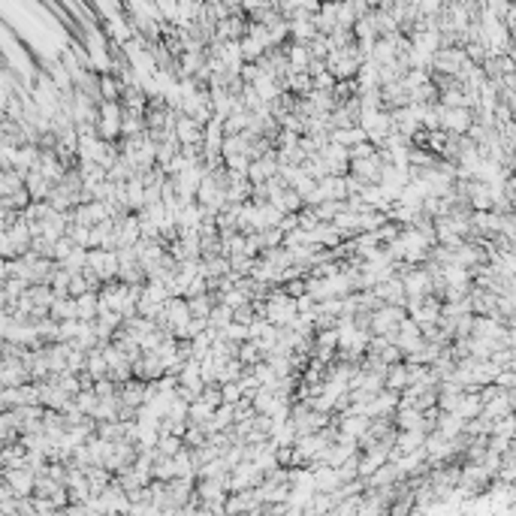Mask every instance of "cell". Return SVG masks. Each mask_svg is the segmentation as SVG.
I'll return each mask as SVG.
<instances>
[{"label":"cell","instance_id":"obj_21","mask_svg":"<svg viewBox=\"0 0 516 516\" xmlns=\"http://www.w3.org/2000/svg\"><path fill=\"white\" fill-rule=\"evenodd\" d=\"M100 103H121V82L112 73L100 75Z\"/></svg>","mask_w":516,"mask_h":516},{"label":"cell","instance_id":"obj_6","mask_svg":"<svg viewBox=\"0 0 516 516\" xmlns=\"http://www.w3.org/2000/svg\"><path fill=\"white\" fill-rule=\"evenodd\" d=\"M163 374H167V366H163V359L157 354H139V359L133 362V377L142 384H154Z\"/></svg>","mask_w":516,"mask_h":516},{"label":"cell","instance_id":"obj_10","mask_svg":"<svg viewBox=\"0 0 516 516\" xmlns=\"http://www.w3.org/2000/svg\"><path fill=\"white\" fill-rule=\"evenodd\" d=\"M4 483L16 498H28V495H33L36 474L28 468H12V471H4Z\"/></svg>","mask_w":516,"mask_h":516},{"label":"cell","instance_id":"obj_11","mask_svg":"<svg viewBox=\"0 0 516 516\" xmlns=\"http://www.w3.org/2000/svg\"><path fill=\"white\" fill-rule=\"evenodd\" d=\"M381 169H384V157H381V151H377V154L369 157V160H354V163H350L347 175H354V179H359L362 184H377V179H381Z\"/></svg>","mask_w":516,"mask_h":516},{"label":"cell","instance_id":"obj_22","mask_svg":"<svg viewBox=\"0 0 516 516\" xmlns=\"http://www.w3.org/2000/svg\"><path fill=\"white\" fill-rule=\"evenodd\" d=\"M48 317H52L55 323H60V320H73L75 317V299H55L52 305H48Z\"/></svg>","mask_w":516,"mask_h":516},{"label":"cell","instance_id":"obj_5","mask_svg":"<svg viewBox=\"0 0 516 516\" xmlns=\"http://www.w3.org/2000/svg\"><path fill=\"white\" fill-rule=\"evenodd\" d=\"M408 314L405 308H393V305H381L369 314V332L372 335H396V326L405 320Z\"/></svg>","mask_w":516,"mask_h":516},{"label":"cell","instance_id":"obj_20","mask_svg":"<svg viewBox=\"0 0 516 516\" xmlns=\"http://www.w3.org/2000/svg\"><path fill=\"white\" fill-rule=\"evenodd\" d=\"M184 302H187V311H191V317H196V320H206L209 314H211V308L218 305V299L211 296V293L194 296V299H184Z\"/></svg>","mask_w":516,"mask_h":516},{"label":"cell","instance_id":"obj_32","mask_svg":"<svg viewBox=\"0 0 516 516\" xmlns=\"http://www.w3.org/2000/svg\"><path fill=\"white\" fill-rule=\"evenodd\" d=\"M4 136H6V115L0 112V139H4Z\"/></svg>","mask_w":516,"mask_h":516},{"label":"cell","instance_id":"obj_15","mask_svg":"<svg viewBox=\"0 0 516 516\" xmlns=\"http://www.w3.org/2000/svg\"><path fill=\"white\" fill-rule=\"evenodd\" d=\"M384 389H389V393H405V389H408V366H405V362L386 366V372H384Z\"/></svg>","mask_w":516,"mask_h":516},{"label":"cell","instance_id":"obj_14","mask_svg":"<svg viewBox=\"0 0 516 516\" xmlns=\"http://www.w3.org/2000/svg\"><path fill=\"white\" fill-rule=\"evenodd\" d=\"M480 396L477 393H462L459 399H456V408H453V417H459L462 423H468V420H474V417H480Z\"/></svg>","mask_w":516,"mask_h":516},{"label":"cell","instance_id":"obj_24","mask_svg":"<svg viewBox=\"0 0 516 516\" xmlns=\"http://www.w3.org/2000/svg\"><path fill=\"white\" fill-rule=\"evenodd\" d=\"M230 323H233V311L223 308V305H215V308H211V314L206 317V326H209V330H215V332L226 330Z\"/></svg>","mask_w":516,"mask_h":516},{"label":"cell","instance_id":"obj_30","mask_svg":"<svg viewBox=\"0 0 516 516\" xmlns=\"http://www.w3.org/2000/svg\"><path fill=\"white\" fill-rule=\"evenodd\" d=\"M218 386H221L223 405H236V401H242V386L238 384H218Z\"/></svg>","mask_w":516,"mask_h":516},{"label":"cell","instance_id":"obj_23","mask_svg":"<svg viewBox=\"0 0 516 516\" xmlns=\"http://www.w3.org/2000/svg\"><path fill=\"white\" fill-rule=\"evenodd\" d=\"M236 359L242 362L245 369H251V366H257V362H263V354H260L257 342H245V344H238V347H236Z\"/></svg>","mask_w":516,"mask_h":516},{"label":"cell","instance_id":"obj_18","mask_svg":"<svg viewBox=\"0 0 516 516\" xmlns=\"http://www.w3.org/2000/svg\"><path fill=\"white\" fill-rule=\"evenodd\" d=\"M184 450L181 444V438L179 435H167V432H157V444H154V453L163 459H172V456H179V453Z\"/></svg>","mask_w":516,"mask_h":516},{"label":"cell","instance_id":"obj_31","mask_svg":"<svg viewBox=\"0 0 516 516\" xmlns=\"http://www.w3.org/2000/svg\"><path fill=\"white\" fill-rule=\"evenodd\" d=\"M209 293V281L203 278V275H196V278L187 284V290H184V299H194V296H203Z\"/></svg>","mask_w":516,"mask_h":516},{"label":"cell","instance_id":"obj_12","mask_svg":"<svg viewBox=\"0 0 516 516\" xmlns=\"http://www.w3.org/2000/svg\"><path fill=\"white\" fill-rule=\"evenodd\" d=\"M145 393H148V384H142V381H136V377H130V381H124V384L118 386V405H121V408H130V411L142 408V405H145Z\"/></svg>","mask_w":516,"mask_h":516},{"label":"cell","instance_id":"obj_19","mask_svg":"<svg viewBox=\"0 0 516 516\" xmlns=\"http://www.w3.org/2000/svg\"><path fill=\"white\" fill-rule=\"evenodd\" d=\"M330 142L342 145V148H354L359 142H366V133L362 127H344V130H330Z\"/></svg>","mask_w":516,"mask_h":516},{"label":"cell","instance_id":"obj_2","mask_svg":"<svg viewBox=\"0 0 516 516\" xmlns=\"http://www.w3.org/2000/svg\"><path fill=\"white\" fill-rule=\"evenodd\" d=\"M399 281L408 299L432 296V272L426 266H401L399 263Z\"/></svg>","mask_w":516,"mask_h":516},{"label":"cell","instance_id":"obj_25","mask_svg":"<svg viewBox=\"0 0 516 516\" xmlns=\"http://www.w3.org/2000/svg\"><path fill=\"white\" fill-rule=\"evenodd\" d=\"M257 245H260V254L263 251H275V248H281L284 245V233L275 226V230H263L257 233Z\"/></svg>","mask_w":516,"mask_h":516},{"label":"cell","instance_id":"obj_17","mask_svg":"<svg viewBox=\"0 0 516 516\" xmlns=\"http://www.w3.org/2000/svg\"><path fill=\"white\" fill-rule=\"evenodd\" d=\"M284 58H287V67H290V73H305L308 64H311L308 48L299 46V43H287L284 46Z\"/></svg>","mask_w":516,"mask_h":516},{"label":"cell","instance_id":"obj_16","mask_svg":"<svg viewBox=\"0 0 516 516\" xmlns=\"http://www.w3.org/2000/svg\"><path fill=\"white\" fill-rule=\"evenodd\" d=\"M97 311H100V299L94 290H88L82 296H75V320H82V323H94L97 317Z\"/></svg>","mask_w":516,"mask_h":516},{"label":"cell","instance_id":"obj_26","mask_svg":"<svg viewBox=\"0 0 516 516\" xmlns=\"http://www.w3.org/2000/svg\"><path fill=\"white\" fill-rule=\"evenodd\" d=\"M489 438H505V441H513V414L510 417L495 420L493 429H489Z\"/></svg>","mask_w":516,"mask_h":516},{"label":"cell","instance_id":"obj_4","mask_svg":"<svg viewBox=\"0 0 516 516\" xmlns=\"http://www.w3.org/2000/svg\"><path fill=\"white\" fill-rule=\"evenodd\" d=\"M97 136L118 142L121 136V103H97Z\"/></svg>","mask_w":516,"mask_h":516},{"label":"cell","instance_id":"obj_29","mask_svg":"<svg viewBox=\"0 0 516 516\" xmlns=\"http://www.w3.org/2000/svg\"><path fill=\"white\" fill-rule=\"evenodd\" d=\"M374 154H377V148H374L372 142H359V145H354V148H347L350 163H354V160H369V157H374Z\"/></svg>","mask_w":516,"mask_h":516},{"label":"cell","instance_id":"obj_3","mask_svg":"<svg viewBox=\"0 0 516 516\" xmlns=\"http://www.w3.org/2000/svg\"><path fill=\"white\" fill-rule=\"evenodd\" d=\"M85 272H91L100 284L115 281V275H118V257H115V251L91 248V251H88V260H85Z\"/></svg>","mask_w":516,"mask_h":516},{"label":"cell","instance_id":"obj_28","mask_svg":"<svg viewBox=\"0 0 516 516\" xmlns=\"http://www.w3.org/2000/svg\"><path fill=\"white\" fill-rule=\"evenodd\" d=\"M199 401H206L209 408H221V405H223V399H221V386H218V384H206V386H203V393H199Z\"/></svg>","mask_w":516,"mask_h":516},{"label":"cell","instance_id":"obj_27","mask_svg":"<svg viewBox=\"0 0 516 516\" xmlns=\"http://www.w3.org/2000/svg\"><path fill=\"white\" fill-rule=\"evenodd\" d=\"M342 209H344V203H320V206H314V215H317L320 223H330Z\"/></svg>","mask_w":516,"mask_h":516},{"label":"cell","instance_id":"obj_9","mask_svg":"<svg viewBox=\"0 0 516 516\" xmlns=\"http://www.w3.org/2000/svg\"><path fill=\"white\" fill-rule=\"evenodd\" d=\"M474 124V112L468 109H441V130L447 136H465Z\"/></svg>","mask_w":516,"mask_h":516},{"label":"cell","instance_id":"obj_13","mask_svg":"<svg viewBox=\"0 0 516 516\" xmlns=\"http://www.w3.org/2000/svg\"><path fill=\"white\" fill-rule=\"evenodd\" d=\"M24 191H28L31 203H46L48 194H52V181H46L40 172L31 169L28 175H24Z\"/></svg>","mask_w":516,"mask_h":516},{"label":"cell","instance_id":"obj_1","mask_svg":"<svg viewBox=\"0 0 516 516\" xmlns=\"http://www.w3.org/2000/svg\"><path fill=\"white\" fill-rule=\"evenodd\" d=\"M362 60H366V58H362L359 48L347 46V48H335V52H330V58L323 60V67H326V73H330L335 82H350V79H357Z\"/></svg>","mask_w":516,"mask_h":516},{"label":"cell","instance_id":"obj_7","mask_svg":"<svg viewBox=\"0 0 516 516\" xmlns=\"http://www.w3.org/2000/svg\"><path fill=\"white\" fill-rule=\"evenodd\" d=\"M172 136H175V142H179V148L203 145V124H196L194 118H187V115H179V118H175Z\"/></svg>","mask_w":516,"mask_h":516},{"label":"cell","instance_id":"obj_8","mask_svg":"<svg viewBox=\"0 0 516 516\" xmlns=\"http://www.w3.org/2000/svg\"><path fill=\"white\" fill-rule=\"evenodd\" d=\"M317 157L323 160V167H326V172H330V175H347V169H350L347 148H342V145L326 142V145L317 151Z\"/></svg>","mask_w":516,"mask_h":516}]
</instances>
